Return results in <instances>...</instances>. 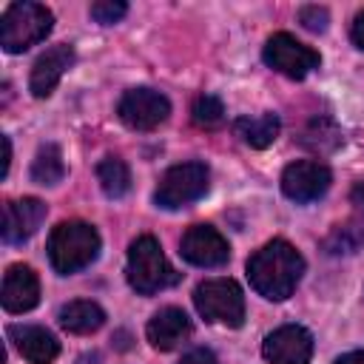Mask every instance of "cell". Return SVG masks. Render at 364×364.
<instances>
[{
	"label": "cell",
	"mask_w": 364,
	"mask_h": 364,
	"mask_svg": "<svg viewBox=\"0 0 364 364\" xmlns=\"http://www.w3.org/2000/svg\"><path fill=\"white\" fill-rule=\"evenodd\" d=\"M301 273H304V259L284 239H273L262 245L247 259V279L253 290L270 301H284L296 290Z\"/></svg>",
	"instance_id": "obj_1"
},
{
	"label": "cell",
	"mask_w": 364,
	"mask_h": 364,
	"mask_svg": "<svg viewBox=\"0 0 364 364\" xmlns=\"http://www.w3.org/2000/svg\"><path fill=\"white\" fill-rule=\"evenodd\" d=\"M97 256H100V233L88 222L80 219L60 222L48 236V262L63 276L88 267Z\"/></svg>",
	"instance_id": "obj_2"
},
{
	"label": "cell",
	"mask_w": 364,
	"mask_h": 364,
	"mask_svg": "<svg viewBox=\"0 0 364 364\" xmlns=\"http://www.w3.org/2000/svg\"><path fill=\"white\" fill-rule=\"evenodd\" d=\"M125 273H128V284L139 296H154V293L171 287L173 282H179V273L168 264V259L154 236H139L131 242Z\"/></svg>",
	"instance_id": "obj_3"
},
{
	"label": "cell",
	"mask_w": 364,
	"mask_h": 364,
	"mask_svg": "<svg viewBox=\"0 0 364 364\" xmlns=\"http://www.w3.org/2000/svg\"><path fill=\"white\" fill-rule=\"evenodd\" d=\"M54 14L40 3H11L0 17V46L20 54L51 34Z\"/></svg>",
	"instance_id": "obj_4"
},
{
	"label": "cell",
	"mask_w": 364,
	"mask_h": 364,
	"mask_svg": "<svg viewBox=\"0 0 364 364\" xmlns=\"http://www.w3.org/2000/svg\"><path fill=\"white\" fill-rule=\"evenodd\" d=\"M193 304L202 318L225 327H242L245 321V296L233 279H205L193 290Z\"/></svg>",
	"instance_id": "obj_5"
},
{
	"label": "cell",
	"mask_w": 364,
	"mask_h": 364,
	"mask_svg": "<svg viewBox=\"0 0 364 364\" xmlns=\"http://www.w3.org/2000/svg\"><path fill=\"white\" fill-rule=\"evenodd\" d=\"M210 185V171L202 162H182L173 165L162 173L156 191H154V202L165 210H176L185 208L191 202H196L199 196H205Z\"/></svg>",
	"instance_id": "obj_6"
},
{
	"label": "cell",
	"mask_w": 364,
	"mask_h": 364,
	"mask_svg": "<svg viewBox=\"0 0 364 364\" xmlns=\"http://www.w3.org/2000/svg\"><path fill=\"white\" fill-rule=\"evenodd\" d=\"M262 57H264V63H267L273 71H279V74H284V77H290V80H304V77H307L313 68H318V63H321V57H318L316 48L299 43V40H296L293 34H287V31H276L273 37H267Z\"/></svg>",
	"instance_id": "obj_7"
},
{
	"label": "cell",
	"mask_w": 364,
	"mask_h": 364,
	"mask_svg": "<svg viewBox=\"0 0 364 364\" xmlns=\"http://www.w3.org/2000/svg\"><path fill=\"white\" fill-rule=\"evenodd\" d=\"M117 114L131 131H154L168 119L171 102L165 94L154 88H131L122 94Z\"/></svg>",
	"instance_id": "obj_8"
},
{
	"label": "cell",
	"mask_w": 364,
	"mask_h": 364,
	"mask_svg": "<svg viewBox=\"0 0 364 364\" xmlns=\"http://www.w3.org/2000/svg\"><path fill=\"white\" fill-rule=\"evenodd\" d=\"M333 182V173L327 165L316 162V159H299V162H290L282 173V193L290 199V202H299V205H307V202H316L327 193Z\"/></svg>",
	"instance_id": "obj_9"
},
{
	"label": "cell",
	"mask_w": 364,
	"mask_h": 364,
	"mask_svg": "<svg viewBox=\"0 0 364 364\" xmlns=\"http://www.w3.org/2000/svg\"><path fill=\"white\" fill-rule=\"evenodd\" d=\"M262 355L270 364H310L313 336L301 324H282L264 338Z\"/></svg>",
	"instance_id": "obj_10"
},
{
	"label": "cell",
	"mask_w": 364,
	"mask_h": 364,
	"mask_svg": "<svg viewBox=\"0 0 364 364\" xmlns=\"http://www.w3.org/2000/svg\"><path fill=\"white\" fill-rule=\"evenodd\" d=\"M179 253H182L185 262H191L196 267H219V264H225L230 259L228 239L210 225L188 228L182 242H179Z\"/></svg>",
	"instance_id": "obj_11"
},
{
	"label": "cell",
	"mask_w": 364,
	"mask_h": 364,
	"mask_svg": "<svg viewBox=\"0 0 364 364\" xmlns=\"http://www.w3.org/2000/svg\"><path fill=\"white\" fill-rule=\"evenodd\" d=\"M46 213H48V208L34 196L9 199L3 205V242L6 245H23L26 239H31L37 233Z\"/></svg>",
	"instance_id": "obj_12"
},
{
	"label": "cell",
	"mask_w": 364,
	"mask_h": 364,
	"mask_svg": "<svg viewBox=\"0 0 364 364\" xmlns=\"http://www.w3.org/2000/svg\"><path fill=\"white\" fill-rule=\"evenodd\" d=\"M74 65V48L60 43V46H51L48 51H43L34 65H31V77H28V91L37 97V100H46L57 82L63 80V74Z\"/></svg>",
	"instance_id": "obj_13"
},
{
	"label": "cell",
	"mask_w": 364,
	"mask_h": 364,
	"mask_svg": "<svg viewBox=\"0 0 364 364\" xmlns=\"http://www.w3.org/2000/svg\"><path fill=\"white\" fill-rule=\"evenodd\" d=\"M0 301L6 313H26L40 301V279L28 264H11L3 273Z\"/></svg>",
	"instance_id": "obj_14"
},
{
	"label": "cell",
	"mask_w": 364,
	"mask_h": 364,
	"mask_svg": "<svg viewBox=\"0 0 364 364\" xmlns=\"http://www.w3.org/2000/svg\"><path fill=\"white\" fill-rule=\"evenodd\" d=\"M191 318L185 310L179 307H162L159 313H154V318L148 321L145 327V336L151 341V347L168 353V350H176L182 341H188L191 336Z\"/></svg>",
	"instance_id": "obj_15"
},
{
	"label": "cell",
	"mask_w": 364,
	"mask_h": 364,
	"mask_svg": "<svg viewBox=\"0 0 364 364\" xmlns=\"http://www.w3.org/2000/svg\"><path fill=\"white\" fill-rule=\"evenodd\" d=\"M9 338L28 364H51L60 355V341L46 327L14 324V327H9Z\"/></svg>",
	"instance_id": "obj_16"
},
{
	"label": "cell",
	"mask_w": 364,
	"mask_h": 364,
	"mask_svg": "<svg viewBox=\"0 0 364 364\" xmlns=\"http://www.w3.org/2000/svg\"><path fill=\"white\" fill-rule=\"evenodd\" d=\"M57 318H60V327L74 333V336H88L105 324L102 307L97 301H88V299H77V301L63 304Z\"/></svg>",
	"instance_id": "obj_17"
},
{
	"label": "cell",
	"mask_w": 364,
	"mask_h": 364,
	"mask_svg": "<svg viewBox=\"0 0 364 364\" xmlns=\"http://www.w3.org/2000/svg\"><path fill=\"white\" fill-rule=\"evenodd\" d=\"M233 131H236V136L245 145H250V148H267V145L276 142V136L282 131V122H279L276 114L267 111V114H259V117H239L233 122Z\"/></svg>",
	"instance_id": "obj_18"
},
{
	"label": "cell",
	"mask_w": 364,
	"mask_h": 364,
	"mask_svg": "<svg viewBox=\"0 0 364 364\" xmlns=\"http://www.w3.org/2000/svg\"><path fill=\"white\" fill-rule=\"evenodd\" d=\"M97 182L108 199H122L131 191V171L119 156H105L97 165Z\"/></svg>",
	"instance_id": "obj_19"
},
{
	"label": "cell",
	"mask_w": 364,
	"mask_h": 364,
	"mask_svg": "<svg viewBox=\"0 0 364 364\" xmlns=\"http://www.w3.org/2000/svg\"><path fill=\"white\" fill-rule=\"evenodd\" d=\"M63 176H65V162H63L60 145H54V142L40 145V151L31 162V179L37 185H57V182H63Z\"/></svg>",
	"instance_id": "obj_20"
},
{
	"label": "cell",
	"mask_w": 364,
	"mask_h": 364,
	"mask_svg": "<svg viewBox=\"0 0 364 364\" xmlns=\"http://www.w3.org/2000/svg\"><path fill=\"white\" fill-rule=\"evenodd\" d=\"M364 245V228L358 222H344V225H336L330 230V236L324 239V253L330 256H350L355 253L358 247Z\"/></svg>",
	"instance_id": "obj_21"
},
{
	"label": "cell",
	"mask_w": 364,
	"mask_h": 364,
	"mask_svg": "<svg viewBox=\"0 0 364 364\" xmlns=\"http://www.w3.org/2000/svg\"><path fill=\"white\" fill-rule=\"evenodd\" d=\"M193 122L199 125V128H216V125H222V119H225V105H222V100L219 97H213V94H202L196 102H193Z\"/></svg>",
	"instance_id": "obj_22"
},
{
	"label": "cell",
	"mask_w": 364,
	"mask_h": 364,
	"mask_svg": "<svg viewBox=\"0 0 364 364\" xmlns=\"http://www.w3.org/2000/svg\"><path fill=\"white\" fill-rule=\"evenodd\" d=\"M125 11H128V6L122 0H97V3H91V17L102 26L119 23L125 17Z\"/></svg>",
	"instance_id": "obj_23"
},
{
	"label": "cell",
	"mask_w": 364,
	"mask_h": 364,
	"mask_svg": "<svg viewBox=\"0 0 364 364\" xmlns=\"http://www.w3.org/2000/svg\"><path fill=\"white\" fill-rule=\"evenodd\" d=\"M299 23H301L307 31L321 34V31L327 28V23H330V14H327L324 6H301V11H299Z\"/></svg>",
	"instance_id": "obj_24"
},
{
	"label": "cell",
	"mask_w": 364,
	"mask_h": 364,
	"mask_svg": "<svg viewBox=\"0 0 364 364\" xmlns=\"http://www.w3.org/2000/svg\"><path fill=\"white\" fill-rule=\"evenodd\" d=\"M179 364H219V361H216V355H213L208 347H196V350L185 353Z\"/></svg>",
	"instance_id": "obj_25"
},
{
	"label": "cell",
	"mask_w": 364,
	"mask_h": 364,
	"mask_svg": "<svg viewBox=\"0 0 364 364\" xmlns=\"http://www.w3.org/2000/svg\"><path fill=\"white\" fill-rule=\"evenodd\" d=\"M350 37H353V43H355L358 48H364V11H358V14L353 17V26H350Z\"/></svg>",
	"instance_id": "obj_26"
},
{
	"label": "cell",
	"mask_w": 364,
	"mask_h": 364,
	"mask_svg": "<svg viewBox=\"0 0 364 364\" xmlns=\"http://www.w3.org/2000/svg\"><path fill=\"white\" fill-rule=\"evenodd\" d=\"M350 199H353V205H358V208L364 210V182H355V185L350 188Z\"/></svg>",
	"instance_id": "obj_27"
},
{
	"label": "cell",
	"mask_w": 364,
	"mask_h": 364,
	"mask_svg": "<svg viewBox=\"0 0 364 364\" xmlns=\"http://www.w3.org/2000/svg\"><path fill=\"white\" fill-rule=\"evenodd\" d=\"M336 364H364V350H353V353H344Z\"/></svg>",
	"instance_id": "obj_28"
},
{
	"label": "cell",
	"mask_w": 364,
	"mask_h": 364,
	"mask_svg": "<svg viewBox=\"0 0 364 364\" xmlns=\"http://www.w3.org/2000/svg\"><path fill=\"white\" fill-rule=\"evenodd\" d=\"M9 165H11V142L9 136H3V176L9 173Z\"/></svg>",
	"instance_id": "obj_29"
}]
</instances>
